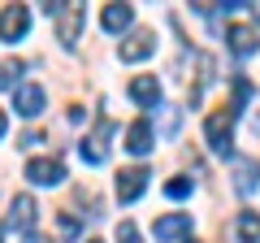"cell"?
Instances as JSON below:
<instances>
[{
	"instance_id": "obj_1",
	"label": "cell",
	"mask_w": 260,
	"mask_h": 243,
	"mask_svg": "<svg viewBox=\"0 0 260 243\" xmlns=\"http://www.w3.org/2000/svg\"><path fill=\"white\" fill-rule=\"evenodd\" d=\"M52 22H56V39H61V48H74L78 44V31H83V22H87V9L74 5V0H65V5L52 9Z\"/></svg>"
},
{
	"instance_id": "obj_2",
	"label": "cell",
	"mask_w": 260,
	"mask_h": 243,
	"mask_svg": "<svg viewBox=\"0 0 260 243\" xmlns=\"http://www.w3.org/2000/svg\"><path fill=\"white\" fill-rule=\"evenodd\" d=\"M204 135H208V148H213V152L230 157V148H234V117H230L225 109L208 113V122H204Z\"/></svg>"
},
{
	"instance_id": "obj_3",
	"label": "cell",
	"mask_w": 260,
	"mask_h": 243,
	"mask_svg": "<svg viewBox=\"0 0 260 243\" xmlns=\"http://www.w3.org/2000/svg\"><path fill=\"white\" fill-rule=\"evenodd\" d=\"M109 135H113V122L100 113V117H95L91 139H83V143H78V152H83V161H87V165H104V161H109Z\"/></svg>"
},
{
	"instance_id": "obj_4",
	"label": "cell",
	"mask_w": 260,
	"mask_h": 243,
	"mask_svg": "<svg viewBox=\"0 0 260 243\" xmlns=\"http://www.w3.org/2000/svg\"><path fill=\"white\" fill-rule=\"evenodd\" d=\"M26 178L35 187H61L65 183V165L56 157H30L26 161Z\"/></svg>"
},
{
	"instance_id": "obj_5",
	"label": "cell",
	"mask_w": 260,
	"mask_h": 243,
	"mask_svg": "<svg viewBox=\"0 0 260 243\" xmlns=\"http://www.w3.org/2000/svg\"><path fill=\"white\" fill-rule=\"evenodd\" d=\"M148 178H152V174H148L143 165L121 169V174H117V200H121V204H135V200L148 191Z\"/></svg>"
},
{
	"instance_id": "obj_6",
	"label": "cell",
	"mask_w": 260,
	"mask_h": 243,
	"mask_svg": "<svg viewBox=\"0 0 260 243\" xmlns=\"http://www.w3.org/2000/svg\"><path fill=\"white\" fill-rule=\"evenodd\" d=\"M152 234H156V243H178V239H186V234H191V213H165V217H156Z\"/></svg>"
},
{
	"instance_id": "obj_7",
	"label": "cell",
	"mask_w": 260,
	"mask_h": 243,
	"mask_svg": "<svg viewBox=\"0 0 260 243\" xmlns=\"http://www.w3.org/2000/svg\"><path fill=\"white\" fill-rule=\"evenodd\" d=\"M26 31H30V13H26V5H9V9L0 13V39L18 44Z\"/></svg>"
},
{
	"instance_id": "obj_8",
	"label": "cell",
	"mask_w": 260,
	"mask_h": 243,
	"mask_svg": "<svg viewBox=\"0 0 260 243\" xmlns=\"http://www.w3.org/2000/svg\"><path fill=\"white\" fill-rule=\"evenodd\" d=\"M126 92H130V100H135V104H143V109H156V104H160V83H156L152 74L130 78V87H126Z\"/></svg>"
},
{
	"instance_id": "obj_9",
	"label": "cell",
	"mask_w": 260,
	"mask_h": 243,
	"mask_svg": "<svg viewBox=\"0 0 260 243\" xmlns=\"http://www.w3.org/2000/svg\"><path fill=\"white\" fill-rule=\"evenodd\" d=\"M225 39H230L234 56H251L256 52V26H247V22H230V26H225Z\"/></svg>"
},
{
	"instance_id": "obj_10",
	"label": "cell",
	"mask_w": 260,
	"mask_h": 243,
	"mask_svg": "<svg viewBox=\"0 0 260 243\" xmlns=\"http://www.w3.org/2000/svg\"><path fill=\"white\" fill-rule=\"evenodd\" d=\"M156 52V35L152 31H135V35L121 44V61H143V56Z\"/></svg>"
},
{
	"instance_id": "obj_11",
	"label": "cell",
	"mask_w": 260,
	"mask_h": 243,
	"mask_svg": "<svg viewBox=\"0 0 260 243\" xmlns=\"http://www.w3.org/2000/svg\"><path fill=\"white\" fill-rule=\"evenodd\" d=\"M13 109H18L22 117H39V113H44V87H35V83L18 87V96H13Z\"/></svg>"
},
{
	"instance_id": "obj_12",
	"label": "cell",
	"mask_w": 260,
	"mask_h": 243,
	"mask_svg": "<svg viewBox=\"0 0 260 243\" xmlns=\"http://www.w3.org/2000/svg\"><path fill=\"white\" fill-rule=\"evenodd\" d=\"M230 234H234V243H260V213H251V208H243V213L234 217Z\"/></svg>"
},
{
	"instance_id": "obj_13",
	"label": "cell",
	"mask_w": 260,
	"mask_h": 243,
	"mask_svg": "<svg viewBox=\"0 0 260 243\" xmlns=\"http://www.w3.org/2000/svg\"><path fill=\"white\" fill-rule=\"evenodd\" d=\"M130 22H135V9H130V5H104V13H100V26L109 31V35H121Z\"/></svg>"
},
{
	"instance_id": "obj_14",
	"label": "cell",
	"mask_w": 260,
	"mask_h": 243,
	"mask_svg": "<svg viewBox=\"0 0 260 243\" xmlns=\"http://www.w3.org/2000/svg\"><path fill=\"white\" fill-rule=\"evenodd\" d=\"M35 196H13V208H9V226L13 230H30L35 226Z\"/></svg>"
},
{
	"instance_id": "obj_15",
	"label": "cell",
	"mask_w": 260,
	"mask_h": 243,
	"mask_svg": "<svg viewBox=\"0 0 260 243\" xmlns=\"http://www.w3.org/2000/svg\"><path fill=\"white\" fill-rule=\"evenodd\" d=\"M126 152H135V157H148L152 152V126L148 122H135L126 131Z\"/></svg>"
},
{
	"instance_id": "obj_16",
	"label": "cell",
	"mask_w": 260,
	"mask_h": 243,
	"mask_svg": "<svg viewBox=\"0 0 260 243\" xmlns=\"http://www.w3.org/2000/svg\"><path fill=\"white\" fill-rule=\"evenodd\" d=\"M256 174H260L256 161H239V165H234V191H243V196L256 191Z\"/></svg>"
},
{
	"instance_id": "obj_17",
	"label": "cell",
	"mask_w": 260,
	"mask_h": 243,
	"mask_svg": "<svg viewBox=\"0 0 260 243\" xmlns=\"http://www.w3.org/2000/svg\"><path fill=\"white\" fill-rule=\"evenodd\" d=\"M247 96H251V83H247V78L239 74V78H234V100L225 104V113H230V117H239V113L247 109Z\"/></svg>"
},
{
	"instance_id": "obj_18",
	"label": "cell",
	"mask_w": 260,
	"mask_h": 243,
	"mask_svg": "<svg viewBox=\"0 0 260 243\" xmlns=\"http://www.w3.org/2000/svg\"><path fill=\"white\" fill-rule=\"evenodd\" d=\"M165 196H169V200L191 196V178H169V183H165Z\"/></svg>"
},
{
	"instance_id": "obj_19",
	"label": "cell",
	"mask_w": 260,
	"mask_h": 243,
	"mask_svg": "<svg viewBox=\"0 0 260 243\" xmlns=\"http://www.w3.org/2000/svg\"><path fill=\"white\" fill-rule=\"evenodd\" d=\"M18 74H22V61H5L0 66V87H18Z\"/></svg>"
},
{
	"instance_id": "obj_20",
	"label": "cell",
	"mask_w": 260,
	"mask_h": 243,
	"mask_svg": "<svg viewBox=\"0 0 260 243\" xmlns=\"http://www.w3.org/2000/svg\"><path fill=\"white\" fill-rule=\"evenodd\" d=\"M56 230H61V239H74V234H78V217L61 213V217H56Z\"/></svg>"
},
{
	"instance_id": "obj_21",
	"label": "cell",
	"mask_w": 260,
	"mask_h": 243,
	"mask_svg": "<svg viewBox=\"0 0 260 243\" xmlns=\"http://www.w3.org/2000/svg\"><path fill=\"white\" fill-rule=\"evenodd\" d=\"M117 243H143L139 230H135V222H121V226H117Z\"/></svg>"
},
{
	"instance_id": "obj_22",
	"label": "cell",
	"mask_w": 260,
	"mask_h": 243,
	"mask_svg": "<svg viewBox=\"0 0 260 243\" xmlns=\"http://www.w3.org/2000/svg\"><path fill=\"white\" fill-rule=\"evenodd\" d=\"M160 131H165V139L178 131V109H165V126H160Z\"/></svg>"
},
{
	"instance_id": "obj_23",
	"label": "cell",
	"mask_w": 260,
	"mask_h": 243,
	"mask_svg": "<svg viewBox=\"0 0 260 243\" xmlns=\"http://www.w3.org/2000/svg\"><path fill=\"white\" fill-rule=\"evenodd\" d=\"M26 243H48V239H39V234H30V239H26Z\"/></svg>"
},
{
	"instance_id": "obj_24",
	"label": "cell",
	"mask_w": 260,
	"mask_h": 243,
	"mask_svg": "<svg viewBox=\"0 0 260 243\" xmlns=\"http://www.w3.org/2000/svg\"><path fill=\"white\" fill-rule=\"evenodd\" d=\"M5 126H9V122H5V113H0V135H5Z\"/></svg>"
},
{
	"instance_id": "obj_25",
	"label": "cell",
	"mask_w": 260,
	"mask_h": 243,
	"mask_svg": "<svg viewBox=\"0 0 260 243\" xmlns=\"http://www.w3.org/2000/svg\"><path fill=\"white\" fill-rule=\"evenodd\" d=\"M91 243H100V239H91Z\"/></svg>"
}]
</instances>
